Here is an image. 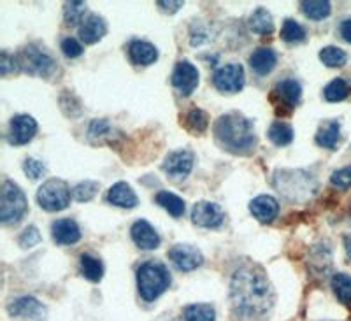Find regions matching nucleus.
Returning a JSON list of instances; mask_svg holds the SVG:
<instances>
[{
    "label": "nucleus",
    "mask_w": 351,
    "mask_h": 321,
    "mask_svg": "<svg viewBox=\"0 0 351 321\" xmlns=\"http://www.w3.org/2000/svg\"><path fill=\"white\" fill-rule=\"evenodd\" d=\"M300 11H302L309 20L322 21L330 14L332 5L327 0H306V2H300Z\"/></svg>",
    "instance_id": "26"
},
{
    "label": "nucleus",
    "mask_w": 351,
    "mask_h": 321,
    "mask_svg": "<svg viewBox=\"0 0 351 321\" xmlns=\"http://www.w3.org/2000/svg\"><path fill=\"white\" fill-rule=\"evenodd\" d=\"M225 219L223 209L215 202L202 200L197 202L192 209V222L193 225L202 226V228H218Z\"/></svg>",
    "instance_id": "11"
},
{
    "label": "nucleus",
    "mask_w": 351,
    "mask_h": 321,
    "mask_svg": "<svg viewBox=\"0 0 351 321\" xmlns=\"http://www.w3.org/2000/svg\"><path fill=\"white\" fill-rule=\"evenodd\" d=\"M208 125H209V118L202 109H192V111H188L186 127L190 128V130L202 134V132L208 130Z\"/></svg>",
    "instance_id": "37"
},
{
    "label": "nucleus",
    "mask_w": 351,
    "mask_h": 321,
    "mask_svg": "<svg viewBox=\"0 0 351 321\" xmlns=\"http://www.w3.org/2000/svg\"><path fill=\"white\" fill-rule=\"evenodd\" d=\"M184 321H215V307L209 304H192L188 305L183 313Z\"/></svg>",
    "instance_id": "31"
},
{
    "label": "nucleus",
    "mask_w": 351,
    "mask_h": 321,
    "mask_svg": "<svg viewBox=\"0 0 351 321\" xmlns=\"http://www.w3.org/2000/svg\"><path fill=\"white\" fill-rule=\"evenodd\" d=\"M213 83L221 93H237L243 90L244 83H246L244 67L241 64H227L216 69L213 74Z\"/></svg>",
    "instance_id": "8"
},
{
    "label": "nucleus",
    "mask_w": 351,
    "mask_h": 321,
    "mask_svg": "<svg viewBox=\"0 0 351 321\" xmlns=\"http://www.w3.org/2000/svg\"><path fill=\"white\" fill-rule=\"evenodd\" d=\"M215 135L218 143L232 153H247L256 144L253 121L237 112L219 116L215 123Z\"/></svg>",
    "instance_id": "2"
},
{
    "label": "nucleus",
    "mask_w": 351,
    "mask_h": 321,
    "mask_svg": "<svg viewBox=\"0 0 351 321\" xmlns=\"http://www.w3.org/2000/svg\"><path fill=\"white\" fill-rule=\"evenodd\" d=\"M330 286L337 300L346 305H351V276L344 272L334 274L330 279Z\"/></svg>",
    "instance_id": "28"
},
{
    "label": "nucleus",
    "mask_w": 351,
    "mask_h": 321,
    "mask_svg": "<svg viewBox=\"0 0 351 321\" xmlns=\"http://www.w3.org/2000/svg\"><path fill=\"white\" fill-rule=\"evenodd\" d=\"M37 204L49 213L64 211L71 204V190L67 182L58 178L43 182V187L37 190Z\"/></svg>",
    "instance_id": "7"
},
{
    "label": "nucleus",
    "mask_w": 351,
    "mask_h": 321,
    "mask_svg": "<svg viewBox=\"0 0 351 321\" xmlns=\"http://www.w3.org/2000/svg\"><path fill=\"white\" fill-rule=\"evenodd\" d=\"M162 167L172 178H186L193 169V153L188 150L172 151L167 155Z\"/></svg>",
    "instance_id": "14"
},
{
    "label": "nucleus",
    "mask_w": 351,
    "mask_h": 321,
    "mask_svg": "<svg viewBox=\"0 0 351 321\" xmlns=\"http://www.w3.org/2000/svg\"><path fill=\"white\" fill-rule=\"evenodd\" d=\"M130 235L132 241L136 242V246L144 251L156 250L160 246L158 232L146 219H139V222L134 223L130 228Z\"/></svg>",
    "instance_id": "15"
},
{
    "label": "nucleus",
    "mask_w": 351,
    "mask_h": 321,
    "mask_svg": "<svg viewBox=\"0 0 351 321\" xmlns=\"http://www.w3.org/2000/svg\"><path fill=\"white\" fill-rule=\"evenodd\" d=\"M8 311L14 318H28L34 321L46 320V305L37 300L36 297H18L8 305Z\"/></svg>",
    "instance_id": "13"
},
{
    "label": "nucleus",
    "mask_w": 351,
    "mask_h": 321,
    "mask_svg": "<svg viewBox=\"0 0 351 321\" xmlns=\"http://www.w3.org/2000/svg\"><path fill=\"white\" fill-rule=\"evenodd\" d=\"M18 69H20V65H18L16 56L9 55L8 51L0 53V72H2V75L12 74Z\"/></svg>",
    "instance_id": "42"
},
{
    "label": "nucleus",
    "mask_w": 351,
    "mask_h": 321,
    "mask_svg": "<svg viewBox=\"0 0 351 321\" xmlns=\"http://www.w3.org/2000/svg\"><path fill=\"white\" fill-rule=\"evenodd\" d=\"M348 95H350V86H348L346 81L341 80V78L332 80L324 90V97L327 102H341V100L348 99Z\"/></svg>",
    "instance_id": "33"
},
{
    "label": "nucleus",
    "mask_w": 351,
    "mask_h": 321,
    "mask_svg": "<svg viewBox=\"0 0 351 321\" xmlns=\"http://www.w3.org/2000/svg\"><path fill=\"white\" fill-rule=\"evenodd\" d=\"M332 187L339 188V190H348L351 188V167H344L339 171H334V174L330 176Z\"/></svg>",
    "instance_id": "39"
},
{
    "label": "nucleus",
    "mask_w": 351,
    "mask_h": 321,
    "mask_svg": "<svg viewBox=\"0 0 351 321\" xmlns=\"http://www.w3.org/2000/svg\"><path fill=\"white\" fill-rule=\"evenodd\" d=\"M18 242H20V246L23 248V250H30V248L37 246L40 242L39 228H37L36 225L27 226V228L20 234V237H18Z\"/></svg>",
    "instance_id": "38"
},
{
    "label": "nucleus",
    "mask_w": 351,
    "mask_h": 321,
    "mask_svg": "<svg viewBox=\"0 0 351 321\" xmlns=\"http://www.w3.org/2000/svg\"><path fill=\"white\" fill-rule=\"evenodd\" d=\"M339 32L341 37H343L346 43L351 44V18H348V20H344L343 23L339 25Z\"/></svg>",
    "instance_id": "44"
},
{
    "label": "nucleus",
    "mask_w": 351,
    "mask_h": 321,
    "mask_svg": "<svg viewBox=\"0 0 351 321\" xmlns=\"http://www.w3.org/2000/svg\"><path fill=\"white\" fill-rule=\"evenodd\" d=\"M156 204L164 207L165 211H169L171 216L174 218H180L184 213V200L181 197H178L176 193H171V191H158L155 197Z\"/></svg>",
    "instance_id": "27"
},
{
    "label": "nucleus",
    "mask_w": 351,
    "mask_h": 321,
    "mask_svg": "<svg viewBox=\"0 0 351 321\" xmlns=\"http://www.w3.org/2000/svg\"><path fill=\"white\" fill-rule=\"evenodd\" d=\"M16 58L20 69L23 72H27V74L49 78V75L55 74L56 71V62L53 60V56L49 55V53L44 51V49L34 46V44L25 46Z\"/></svg>",
    "instance_id": "6"
},
{
    "label": "nucleus",
    "mask_w": 351,
    "mask_h": 321,
    "mask_svg": "<svg viewBox=\"0 0 351 321\" xmlns=\"http://www.w3.org/2000/svg\"><path fill=\"white\" fill-rule=\"evenodd\" d=\"M169 258L171 262L174 263L180 270L184 272H190V270H195L197 267H200L204 263V254L199 248L192 246V244H176L169 250Z\"/></svg>",
    "instance_id": "10"
},
{
    "label": "nucleus",
    "mask_w": 351,
    "mask_h": 321,
    "mask_svg": "<svg viewBox=\"0 0 351 321\" xmlns=\"http://www.w3.org/2000/svg\"><path fill=\"white\" fill-rule=\"evenodd\" d=\"M281 39L288 44H297L306 40V30L297 23L295 20H285L283 27H281Z\"/></svg>",
    "instance_id": "34"
},
{
    "label": "nucleus",
    "mask_w": 351,
    "mask_h": 321,
    "mask_svg": "<svg viewBox=\"0 0 351 321\" xmlns=\"http://www.w3.org/2000/svg\"><path fill=\"white\" fill-rule=\"evenodd\" d=\"M250 28L258 36H271L274 32V21L267 9L258 8L250 18Z\"/></svg>",
    "instance_id": "25"
},
{
    "label": "nucleus",
    "mask_w": 351,
    "mask_h": 321,
    "mask_svg": "<svg viewBox=\"0 0 351 321\" xmlns=\"http://www.w3.org/2000/svg\"><path fill=\"white\" fill-rule=\"evenodd\" d=\"M171 83L178 90V93H181L183 97L192 95L197 86H199V71L188 60H181V62L176 64L174 71H172Z\"/></svg>",
    "instance_id": "9"
},
{
    "label": "nucleus",
    "mask_w": 351,
    "mask_h": 321,
    "mask_svg": "<svg viewBox=\"0 0 351 321\" xmlns=\"http://www.w3.org/2000/svg\"><path fill=\"white\" fill-rule=\"evenodd\" d=\"M62 51H64V55L67 56V58H77V56L83 55V46H81L80 40H76L74 37H65L64 40H62Z\"/></svg>",
    "instance_id": "41"
},
{
    "label": "nucleus",
    "mask_w": 351,
    "mask_h": 321,
    "mask_svg": "<svg viewBox=\"0 0 351 321\" xmlns=\"http://www.w3.org/2000/svg\"><path fill=\"white\" fill-rule=\"evenodd\" d=\"M269 139L276 146H288L293 141V128L283 121H274L269 128Z\"/></svg>",
    "instance_id": "32"
},
{
    "label": "nucleus",
    "mask_w": 351,
    "mask_h": 321,
    "mask_svg": "<svg viewBox=\"0 0 351 321\" xmlns=\"http://www.w3.org/2000/svg\"><path fill=\"white\" fill-rule=\"evenodd\" d=\"M341 139V125L335 119H327L319 125L318 132H316V144L327 150H335Z\"/></svg>",
    "instance_id": "21"
},
{
    "label": "nucleus",
    "mask_w": 351,
    "mask_h": 321,
    "mask_svg": "<svg viewBox=\"0 0 351 321\" xmlns=\"http://www.w3.org/2000/svg\"><path fill=\"white\" fill-rule=\"evenodd\" d=\"M106 34H108V25H106L104 18L97 16V14H90L88 18H84L80 27V37L84 44L99 43Z\"/></svg>",
    "instance_id": "18"
},
{
    "label": "nucleus",
    "mask_w": 351,
    "mask_h": 321,
    "mask_svg": "<svg viewBox=\"0 0 351 321\" xmlns=\"http://www.w3.org/2000/svg\"><path fill=\"white\" fill-rule=\"evenodd\" d=\"M174 321H178V320H174Z\"/></svg>",
    "instance_id": "47"
},
{
    "label": "nucleus",
    "mask_w": 351,
    "mask_h": 321,
    "mask_svg": "<svg viewBox=\"0 0 351 321\" xmlns=\"http://www.w3.org/2000/svg\"><path fill=\"white\" fill-rule=\"evenodd\" d=\"M344 248H346L348 258L351 260V237H350V235H348V237H344Z\"/></svg>",
    "instance_id": "45"
},
{
    "label": "nucleus",
    "mask_w": 351,
    "mask_h": 321,
    "mask_svg": "<svg viewBox=\"0 0 351 321\" xmlns=\"http://www.w3.org/2000/svg\"><path fill=\"white\" fill-rule=\"evenodd\" d=\"M276 190L283 197H287L290 202H306L315 197L318 190V182L309 172L306 171H278L274 174Z\"/></svg>",
    "instance_id": "3"
},
{
    "label": "nucleus",
    "mask_w": 351,
    "mask_h": 321,
    "mask_svg": "<svg viewBox=\"0 0 351 321\" xmlns=\"http://www.w3.org/2000/svg\"><path fill=\"white\" fill-rule=\"evenodd\" d=\"M171 286V274L167 267L160 262H144L137 269V289L141 298L146 302H153L165 294V289Z\"/></svg>",
    "instance_id": "4"
},
{
    "label": "nucleus",
    "mask_w": 351,
    "mask_h": 321,
    "mask_svg": "<svg viewBox=\"0 0 351 321\" xmlns=\"http://www.w3.org/2000/svg\"><path fill=\"white\" fill-rule=\"evenodd\" d=\"M80 267L84 278L92 283H99L104 278V263L95 254L83 253L80 258Z\"/></svg>",
    "instance_id": "23"
},
{
    "label": "nucleus",
    "mask_w": 351,
    "mask_h": 321,
    "mask_svg": "<svg viewBox=\"0 0 351 321\" xmlns=\"http://www.w3.org/2000/svg\"><path fill=\"white\" fill-rule=\"evenodd\" d=\"M350 216H351V207H350Z\"/></svg>",
    "instance_id": "46"
},
{
    "label": "nucleus",
    "mask_w": 351,
    "mask_h": 321,
    "mask_svg": "<svg viewBox=\"0 0 351 321\" xmlns=\"http://www.w3.org/2000/svg\"><path fill=\"white\" fill-rule=\"evenodd\" d=\"M51 235L56 244H60V246H72V244L80 242L81 228L74 219H56L51 225Z\"/></svg>",
    "instance_id": "16"
},
{
    "label": "nucleus",
    "mask_w": 351,
    "mask_h": 321,
    "mask_svg": "<svg viewBox=\"0 0 351 321\" xmlns=\"http://www.w3.org/2000/svg\"><path fill=\"white\" fill-rule=\"evenodd\" d=\"M278 93L281 102L287 104L288 107H295L302 99V86L295 80H285L278 84Z\"/></svg>",
    "instance_id": "24"
},
{
    "label": "nucleus",
    "mask_w": 351,
    "mask_h": 321,
    "mask_svg": "<svg viewBox=\"0 0 351 321\" xmlns=\"http://www.w3.org/2000/svg\"><path fill=\"white\" fill-rule=\"evenodd\" d=\"M128 56L136 65H152L158 58V49L148 40H132L128 44Z\"/></svg>",
    "instance_id": "20"
},
{
    "label": "nucleus",
    "mask_w": 351,
    "mask_h": 321,
    "mask_svg": "<svg viewBox=\"0 0 351 321\" xmlns=\"http://www.w3.org/2000/svg\"><path fill=\"white\" fill-rule=\"evenodd\" d=\"M28 211L27 197L16 182L4 181L0 195V222L4 225H14L25 218Z\"/></svg>",
    "instance_id": "5"
},
{
    "label": "nucleus",
    "mask_w": 351,
    "mask_h": 321,
    "mask_svg": "<svg viewBox=\"0 0 351 321\" xmlns=\"http://www.w3.org/2000/svg\"><path fill=\"white\" fill-rule=\"evenodd\" d=\"M112 134V127L109 125L108 119H93L92 123L88 125V139L93 143H100V141L108 139Z\"/></svg>",
    "instance_id": "36"
},
{
    "label": "nucleus",
    "mask_w": 351,
    "mask_h": 321,
    "mask_svg": "<svg viewBox=\"0 0 351 321\" xmlns=\"http://www.w3.org/2000/svg\"><path fill=\"white\" fill-rule=\"evenodd\" d=\"M108 200L109 204L116 207H123V209H132V207L137 206V195L136 191L132 190V187L128 182L120 181L112 185L108 191Z\"/></svg>",
    "instance_id": "19"
},
{
    "label": "nucleus",
    "mask_w": 351,
    "mask_h": 321,
    "mask_svg": "<svg viewBox=\"0 0 351 321\" xmlns=\"http://www.w3.org/2000/svg\"><path fill=\"white\" fill-rule=\"evenodd\" d=\"M250 211L260 223H272L280 213V204L271 195H258L250 202Z\"/></svg>",
    "instance_id": "17"
},
{
    "label": "nucleus",
    "mask_w": 351,
    "mask_h": 321,
    "mask_svg": "<svg viewBox=\"0 0 351 321\" xmlns=\"http://www.w3.org/2000/svg\"><path fill=\"white\" fill-rule=\"evenodd\" d=\"M37 121L28 115H16L9 123V143L14 146H25L36 137Z\"/></svg>",
    "instance_id": "12"
},
{
    "label": "nucleus",
    "mask_w": 351,
    "mask_h": 321,
    "mask_svg": "<svg viewBox=\"0 0 351 321\" xmlns=\"http://www.w3.org/2000/svg\"><path fill=\"white\" fill-rule=\"evenodd\" d=\"M230 298L234 309L243 316H262L271 311L274 292L262 269L243 267L232 276Z\"/></svg>",
    "instance_id": "1"
},
{
    "label": "nucleus",
    "mask_w": 351,
    "mask_h": 321,
    "mask_svg": "<svg viewBox=\"0 0 351 321\" xmlns=\"http://www.w3.org/2000/svg\"><path fill=\"white\" fill-rule=\"evenodd\" d=\"M278 64V56L271 48H258L250 56V65L258 75H267Z\"/></svg>",
    "instance_id": "22"
},
{
    "label": "nucleus",
    "mask_w": 351,
    "mask_h": 321,
    "mask_svg": "<svg viewBox=\"0 0 351 321\" xmlns=\"http://www.w3.org/2000/svg\"><path fill=\"white\" fill-rule=\"evenodd\" d=\"M319 60H322L327 67L339 69L346 65L348 55L344 49L337 48V46H325V48L319 51Z\"/></svg>",
    "instance_id": "30"
},
{
    "label": "nucleus",
    "mask_w": 351,
    "mask_h": 321,
    "mask_svg": "<svg viewBox=\"0 0 351 321\" xmlns=\"http://www.w3.org/2000/svg\"><path fill=\"white\" fill-rule=\"evenodd\" d=\"M100 185L97 181H81L77 182L74 190H72V197L77 202H90L92 198H95V195L99 193Z\"/></svg>",
    "instance_id": "35"
},
{
    "label": "nucleus",
    "mask_w": 351,
    "mask_h": 321,
    "mask_svg": "<svg viewBox=\"0 0 351 321\" xmlns=\"http://www.w3.org/2000/svg\"><path fill=\"white\" fill-rule=\"evenodd\" d=\"M156 5H158V8L162 9L164 12L174 14L176 11H180V9L183 8V2H181V0H176V2H165V0H158V2H156Z\"/></svg>",
    "instance_id": "43"
},
{
    "label": "nucleus",
    "mask_w": 351,
    "mask_h": 321,
    "mask_svg": "<svg viewBox=\"0 0 351 321\" xmlns=\"http://www.w3.org/2000/svg\"><path fill=\"white\" fill-rule=\"evenodd\" d=\"M23 171H25V174H27V178H30L36 181V179H39L40 176L46 172V165H44L40 160L27 158L23 162Z\"/></svg>",
    "instance_id": "40"
},
{
    "label": "nucleus",
    "mask_w": 351,
    "mask_h": 321,
    "mask_svg": "<svg viewBox=\"0 0 351 321\" xmlns=\"http://www.w3.org/2000/svg\"><path fill=\"white\" fill-rule=\"evenodd\" d=\"M84 12H86V4L81 0H72L65 2L64 5V21L67 27H77L84 21Z\"/></svg>",
    "instance_id": "29"
}]
</instances>
